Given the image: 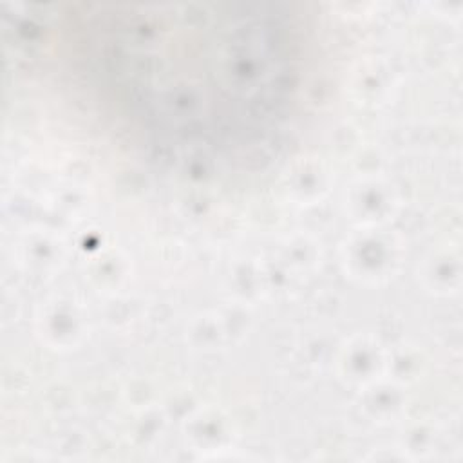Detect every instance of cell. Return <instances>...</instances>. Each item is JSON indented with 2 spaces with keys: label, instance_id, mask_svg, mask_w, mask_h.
I'll return each instance as SVG.
<instances>
[{
  "label": "cell",
  "instance_id": "6da1fadb",
  "mask_svg": "<svg viewBox=\"0 0 463 463\" xmlns=\"http://www.w3.org/2000/svg\"><path fill=\"white\" fill-rule=\"evenodd\" d=\"M87 78L170 163L244 166L282 139L300 90L297 27L284 14L99 13L80 20Z\"/></svg>",
  "mask_w": 463,
  "mask_h": 463
}]
</instances>
